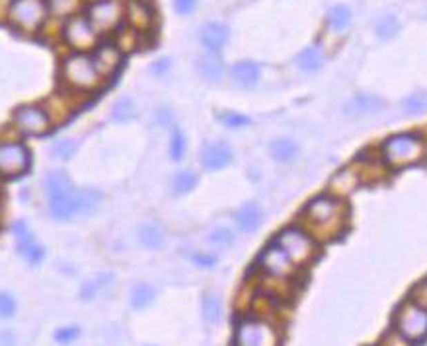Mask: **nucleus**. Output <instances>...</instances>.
Returning a JSON list of instances; mask_svg holds the SVG:
<instances>
[{
  "label": "nucleus",
  "mask_w": 427,
  "mask_h": 346,
  "mask_svg": "<svg viewBox=\"0 0 427 346\" xmlns=\"http://www.w3.org/2000/svg\"><path fill=\"white\" fill-rule=\"evenodd\" d=\"M187 152V136L184 130L175 125L174 129L170 130V144H168V156L172 162H182L186 158Z\"/></svg>",
  "instance_id": "72a5a7b5"
},
{
  "label": "nucleus",
  "mask_w": 427,
  "mask_h": 346,
  "mask_svg": "<svg viewBox=\"0 0 427 346\" xmlns=\"http://www.w3.org/2000/svg\"><path fill=\"white\" fill-rule=\"evenodd\" d=\"M8 22L23 33H37L49 20V10L45 0H10Z\"/></svg>",
  "instance_id": "6e6552de"
},
{
  "label": "nucleus",
  "mask_w": 427,
  "mask_h": 346,
  "mask_svg": "<svg viewBox=\"0 0 427 346\" xmlns=\"http://www.w3.org/2000/svg\"><path fill=\"white\" fill-rule=\"evenodd\" d=\"M232 346H281V333L263 315H242L234 327Z\"/></svg>",
  "instance_id": "423d86ee"
},
{
  "label": "nucleus",
  "mask_w": 427,
  "mask_h": 346,
  "mask_svg": "<svg viewBox=\"0 0 427 346\" xmlns=\"http://www.w3.org/2000/svg\"><path fill=\"white\" fill-rule=\"evenodd\" d=\"M229 26L222 22H207L199 30V41L209 53L219 54L229 41Z\"/></svg>",
  "instance_id": "a211bd4d"
},
{
  "label": "nucleus",
  "mask_w": 427,
  "mask_h": 346,
  "mask_svg": "<svg viewBox=\"0 0 427 346\" xmlns=\"http://www.w3.org/2000/svg\"><path fill=\"white\" fill-rule=\"evenodd\" d=\"M363 179H365V175H363L361 170L357 167V163L345 165L343 170H340V172L330 179L328 193L345 201V196H350L353 191H357V187L363 183Z\"/></svg>",
  "instance_id": "2eb2a0df"
},
{
  "label": "nucleus",
  "mask_w": 427,
  "mask_h": 346,
  "mask_svg": "<svg viewBox=\"0 0 427 346\" xmlns=\"http://www.w3.org/2000/svg\"><path fill=\"white\" fill-rule=\"evenodd\" d=\"M198 72L201 78H205L207 82H217L225 74V65L219 59V54L207 53L198 61Z\"/></svg>",
  "instance_id": "cd10ccee"
},
{
  "label": "nucleus",
  "mask_w": 427,
  "mask_h": 346,
  "mask_svg": "<svg viewBox=\"0 0 427 346\" xmlns=\"http://www.w3.org/2000/svg\"><path fill=\"white\" fill-rule=\"evenodd\" d=\"M350 210L343 199L332 193H320L312 196L301 210V226L307 230L318 243H328L340 238L348 227Z\"/></svg>",
  "instance_id": "f257e3e1"
},
{
  "label": "nucleus",
  "mask_w": 427,
  "mask_h": 346,
  "mask_svg": "<svg viewBox=\"0 0 427 346\" xmlns=\"http://www.w3.org/2000/svg\"><path fill=\"white\" fill-rule=\"evenodd\" d=\"M379 346H412V343H410L404 335H400L395 327H392V329H388V331L381 336Z\"/></svg>",
  "instance_id": "a18cd8bd"
},
{
  "label": "nucleus",
  "mask_w": 427,
  "mask_h": 346,
  "mask_svg": "<svg viewBox=\"0 0 427 346\" xmlns=\"http://www.w3.org/2000/svg\"><path fill=\"white\" fill-rule=\"evenodd\" d=\"M234 160V152L229 142L213 141L205 142L199 150V163L205 172H220L227 170Z\"/></svg>",
  "instance_id": "4468645a"
},
{
  "label": "nucleus",
  "mask_w": 427,
  "mask_h": 346,
  "mask_svg": "<svg viewBox=\"0 0 427 346\" xmlns=\"http://www.w3.org/2000/svg\"><path fill=\"white\" fill-rule=\"evenodd\" d=\"M61 78L68 92L73 94H90L96 92L106 80L99 74L90 53L66 54L61 63Z\"/></svg>",
  "instance_id": "7ed1b4c3"
},
{
  "label": "nucleus",
  "mask_w": 427,
  "mask_h": 346,
  "mask_svg": "<svg viewBox=\"0 0 427 346\" xmlns=\"http://www.w3.org/2000/svg\"><path fill=\"white\" fill-rule=\"evenodd\" d=\"M402 108L406 113L410 115H417V113H424L427 109V96L426 94H412L402 101Z\"/></svg>",
  "instance_id": "79ce46f5"
},
{
  "label": "nucleus",
  "mask_w": 427,
  "mask_h": 346,
  "mask_svg": "<svg viewBox=\"0 0 427 346\" xmlns=\"http://www.w3.org/2000/svg\"><path fill=\"white\" fill-rule=\"evenodd\" d=\"M61 33L63 41L66 47L73 49V53H92L99 45V33L88 22L84 14H75L65 20Z\"/></svg>",
  "instance_id": "9d476101"
},
{
  "label": "nucleus",
  "mask_w": 427,
  "mask_h": 346,
  "mask_svg": "<svg viewBox=\"0 0 427 346\" xmlns=\"http://www.w3.org/2000/svg\"><path fill=\"white\" fill-rule=\"evenodd\" d=\"M209 243L215 247H230L236 239L234 230H230L229 226H217L215 230L209 232Z\"/></svg>",
  "instance_id": "4c0bfd02"
},
{
  "label": "nucleus",
  "mask_w": 427,
  "mask_h": 346,
  "mask_svg": "<svg viewBox=\"0 0 427 346\" xmlns=\"http://www.w3.org/2000/svg\"><path fill=\"white\" fill-rule=\"evenodd\" d=\"M129 302H131L133 309H137V312L151 307L156 302V288L149 282H137L129 294Z\"/></svg>",
  "instance_id": "a878e982"
},
{
  "label": "nucleus",
  "mask_w": 427,
  "mask_h": 346,
  "mask_svg": "<svg viewBox=\"0 0 427 346\" xmlns=\"http://www.w3.org/2000/svg\"><path fill=\"white\" fill-rule=\"evenodd\" d=\"M111 281H113V274H111V272H102L94 281H86L80 286V300H82V302H92L104 288L110 286Z\"/></svg>",
  "instance_id": "473e14b6"
},
{
  "label": "nucleus",
  "mask_w": 427,
  "mask_h": 346,
  "mask_svg": "<svg viewBox=\"0 0 427 346\" xmlns=\"http://www.w3.org/2000/svg\"><path fill=\"white\" fill-rule=\"evenodd\" d=\"M12 234H14V238H16V243L30 241V239L35 238V236H33V230L26 220H16V222L12 224Z\"/></svg>",
  "instance_id": "49530a36"
},
{
  "label": "nucleus",
  "mask_w": 427,
  "mask_h": 346,
  "mask_svg": "<svg viewBox=\"0 0 427 346\" xmlns=\"http://www.w3.org/2000/svg\"><path fill=\"white\" fill-rule=\"evenodd\" d=\"M125 0H90L84 16L99 35L113 33L125 23Z\"/></svg>",
  "instance_id": "1a4fd4ad"
},
{
  "label": "nucleus",
  "mask_w": 427,
  "mask_h": 346,
  "mask_svg": "<svg viewBox=\"0 0 427 346\" xmlns=\"http://www.w3.org/2000/svg\"><path fill=\"white\" fill-rule=\"evenodd\" d=\"M234 224L240 230L242 234H256L263 224V208L258 203H244L234 210Z\"/></svg>",
  "instance_id": "f3484780"
},
{
  "label": "nucleus",
  "mask_w": 427,
  "mask_h": 346,
  "mask_svg": "<svg viewBox=\"0 0 427 346\" xmlns=\"http://www.w3.org/2000/svg\"><path fill=\"white\" fill-rule=\"evenodd\" d=\"M110 119L113 123H120V125L131 123V121L137 119V105H135V101L129 96H123V98L117 99L110 109Z\"/></svg>",
  "instance_id": "7c9ffc66"
},
{
  "label": "nucleus",
  "mask_w": 427,
  "mask_h": 346,
  "mask_svg": "<svg viewBox=\"0 0 427 346\" xmlns=\"http://www.w3.org/2000/svg\"><path fill=\"white\" fill-rule=\"evenodd\" d=\"M16 345V335L12 331H0V346Z\"/></svg>",
  "instance_id": "3c124183"
},
{
  "label": "nucleus",
  "mask_w": 427,
  "mask_h": 346,
  "mask_svg": "<svg viewBox=\"0 0 427 346\" xmlns=\"http://www.w3.org/2000/svg\"><path fill=\"white\" fill-rule=\"evenodd\" d=\"M199 183V175L191 170H180L174 173L172 181H170V191L175 196L189 195Z\"/></svg>",
  "instance_id": "bb28decb"
},
{
  "label": "nucleus",
  "mask_w": 427,
  "mask_h": 346,
  "mask_svg": "<svg viewBox=\"0 0 427 346\" xmlns=\"http://www.w3.org/2000/svg\"><path fill=\"white\" fill-rule=\"evenodd\" d=\"M80 336H82V329H80L78 325H65V327L55 329L53 340H55L57 345L68 346L73 345V343H77Z\"/></svg>",
  "instance_id": "ea45409f"
},
{
  "label": "nucleus",
  "mask_w": 427,
  "mask_h": 346,
  "mask_svg": "<svg viewBox=\"0 0 427 346\" xmlns=\"http://www.w3.org/2000/svg\"><path fill=\"white\" fill-rule=\"evenodd\" d=\"M32 167V150L20 139L0 141V177L14 179Z\"/></svg>",
  "instance_id": "f8f14e48"
},
{
  "label": "nucleus",
  "mask_w": 427,
  "mask_h": 346,
  "mask_svg": "<svg viewBox=\"0 0 427 346\" xmlns=\"http://www.w3.org/2000/svg\"><path fill=\"white\" fill-rule=\"evenodd\" d=\"M199 0H174V12L180 16H187L198 8Z\"/></svg>",
  "instance_id": "09e8293b"
},
{
  "label": "nucleus",
  "mask_w": 427,
  "mask_h": 346,
  "mask_svg": "<svg viewBox=\"0 0 427 346\" xmlns=\"http://www.w3.org/2000/svg\"><path fill=\"white\" fill-rule=\"evenodd\" d=\"M90 54L94 59V65L99 70V74L104 76V80L110 78L121 63V47H117V45H98Z\"/></svg>",
  "instance_id": "aec40b11"
},
{
  "label": "nucleus",
  "mask_w": 427,
  "mask_h": 346,
  "mask_svg": "<svg viewBox=\"0 0 427 346\" xmlns=\"http://www.w3.org/2000/svg\"><path fill=\"white\" fill-rule=\"evenodd\" d=\"M201 315L209 327H217L222 321V300L219 294L209 290L201 296Z\"/></svg>",
  "instance_id": "b1692460"
},
{
  "label": "nucleus",
  "mask_w": 427,
  "mask_h": 346,
  "mask_svg": "<svg viewBox=\"0 0 427 346\" xmlns=\"http://www.w3.org/2000/svg\"><path fill=\"white\" fill-rule=\"evenodd\" d=\"M102 201H104V195L98 189H92V187L77 189L75 187V191H70L68 195L47 201V210H49V216L57 222H73L77 218H86L94 214L102 205Z\"/></svg>",
  "instance_id": "20e7f679"
},
{
  "label": "nucleus",
  "mask_w": 427,
  "mask_h": 346,
  "mask_svg": "<svg viewBox=\"0 0 427 346\" xmlns=\"http://www.w3.org/2000/svg\"><path fill=\"white\" fill-rule=\"evenodd\" d=\"M386 108V101L379 96L372 94H355L353 98H350L343 103V113L348 117L359 119V117H372L377 113H381Z\"/></svg>",
  "instance_id": "dca6fc26"
},
{
  "label": "nucleus",
  "mask_w": 427,
  "mask_h": 346,
  "mask_svg": "<svg viewBox=\"0 0 427 346\" xmlns=\"http://www.w3.org/2000/svg\"><path fill=\"white\" fill-rule=\"evenodd\" d=\"M272 241L283 249L285 253H287V257L293 261V265H295L296 269L308 267L318 257L320 243L301 224L285 226L283 230H279L275 234V238Z\"/></svg>",
  "instance_id": "39448f33"
},
{
  "label": "nucleus",
  "mask_w": 427,
  "mask_h": 346,
  "mask_svg": "<svg viewBox=\"0 0 427 346\" xmlns=\"http://www.w3.org/2000/svg\"><path fill=\"white\" fill-rule=\"evenodd\" d=\"M0 199H2V189H0Z\"/></svg>",
  "instance_id": "603ef678"
},
{
  "label": "nucleus",
  "mask_w": 427,
  "mask_h": 346,
  "mask_svg": "<svg viewBox=\"0 0 427 346\" xmlns=\"http://www.w3.org/2000/svg\"><path fill=\"white\" fill-rule=\"evenodd\" d=\"M412 303H416L419 307L427 309V281L417 282L416 286L410 290V298H408Z\"/></svg>",
  "instance_id": "de8ad7c7"
},
{
  "label": "nucleus",
  "mask_w": 427,
  "mask_h": 346,
  "mask_svg": "<svg viewBox=\"0 0 427 346\" xmlns=\"http://www.w3.org/2000/svg\"><path fill=\"white\" fill-rule=\"evenodd\" d=\"M149 346H156V345H149Z\"/></svg>",
  "instance_id": "864d4df0"
},
{
  "label": "nucleus",
  "mask_w": 427,
  "mask_h": 346,
  "mask_svg": "<svg viewBox=\"0 0 427 346\" xmlns=\"http://www.w3.org/2000/svg\"><path fill=\"white\" fill-rule=\"evenodd\" d=\"M125 22L133 32H146L153 26V10L142 0H129L125 6Z\"/></svg>",
  "instance_id": "412c9836"
},
{
  "label": "nucleus",
  "mask_w": 427,
  "mask_h": 346,
  "mask_svg": "<svg viewBox=\"0 0 427 346\" xmlns=\"http://www.w3.org/2000/svg\"><path fill=\"white\" fill-rule=\"evenodd\" d=\"M70 191H75V183L68 177V173L63 170H53L44 177V193L47 201L61 199V196L68 195Z\"/></svg>",
  "instance_id": "4be33fe9"
},
{
  "label": "nucleus",
  "mask_w": 427,
  "mask_h": 346,
  "mask_svg": "<svg viewBox=\"0 0 427 346\" xmlns=\"http://www.w3.org/2000/svg\"><path fill=\"white\" fill-rule=\"evenodd\" d=\"M374 32L381 39H392L400 32V22L395 14H384L374 22Z\"/></svg>",
  "instance_id": "e433bc0d"
},
{
  "label": "nucleus",
  "mask_w": 427,
  "mask_h": 346,
  "mask_svg": "<svg viewBox=\"0 0 427 346\" xmlns=\"http://www.w3.org/2000/svg\"><path fill=\"white\" fill-rule=\"evenodd\" d=\"M16 249H18V255L22 257L30 267H37L41 265L47 257V249L33 238L30 241H22V243H16Z\"/></svg>",
  "instance_id": "c85d7f7f"
},
{
  "label": "nucleus",
  "mask_w": 427,
  "mask_h": 346,
  "mask_svg": "<svg viewBox=\"0 0 427 346\" xmlns=\"http://www.w3.org/2000/svg\"><path fill=\"white\" fill-rule=\"evenodd\" d=\"M256 269L262 272L263 278L267 281H285L291 282V278L295 276V272L298 271L293 261L287 257L283 249L279 247L277 243L269 241L265 247L260 251L258 259H256Z\"/></svg>",
  "instance_id": "9b49d317"
},
{
  "label": "nucleus",
  "mask_w": 427,
  "mask_h": 346,
  "mask_svg": "<svg viewBox=\"0 0 427 346\" xmlns=\"http://www.w3.org/2000/svg\"><path fill=\"white\" fill-rule=\"evenodd\" d=\"M296 65L303 72H316L324 65V51L316 47V45H310L307 49H303L298 57H296Z\"/></svg>",
  "instance_id": "c756f323"
},
{
  "label": "nucleus",
  "mask_w": 427,
  "mask_h": 346,
  "mask_svg": "<svg viewBox=\"0 0 427 346\" xmlns=\"http://www.w3.org/2000/svg\"><path fill=\"white\" fill-rule=\"evenodd\" d=\"M12 127L22 136H44L55 125L51 109L41 103H23L12 111Z\"/></svg>",
  "instance_id": "0eeeda50"
},
{
  "label": "nucleus",
  "mask_w": 427,
  "mask_h": 346,
  "mask_svg": "<svg viewBox=\"0 0 427 346\" xmlns=\"http://www.w3.org/2000/svg\"><path fill=\"white\" fill-rule=\"evenodd\" d=\"M170 66H172V61L170 59H158V61H154L153 66H151V72H153L154 76H164L168 70H170Z\"/></svg>",
  "instance_id": "8fccbe9b"
},
{
  "label": "nucleus",
  "mask_w": 427,
  "mask_h": 346,
  "mask_svg": "<svg viewBox=\"0 0 427 346\" xmlns=\"http://www.w3.org/2000/svg\"><path fill=\"white\" fill-rule=\"evenodd\" d=\"M154 121L160 129L172 130L178 125L175 123V113L170 108H158L156 109V115H154Z\"/></svg>",
  "instance_id": "c03bdc74"
},
{
  "label": "nucleus",
  "mask_w": 427,
  "mask_h": 346,
  "mask_svg": "<svg viewBox=\"0 0 427 346\" xmlns=\"http://www.w3.org/2000/svg\"><path fill=\"white\" fill-rule=\"evenodd\" d=\"M269 154L275 162L291 163L298 156V144L289 136H279L269 142Z\"/></svg>",
  "instance_id": "393cba45"
},
{
  "label": "nucleus",
  "mask_w": 427,
  "mask_h": 346,
  "mask_svg": "<svg viewBox=\"0 0 427 346\" xmlns=\"http://www.w3.org/2000/svg\"><path fill=\"white\" fill-rule=\"evenodd\" d=\"M395 329L410 343H421L427 338V309L406 300L395 312Z\"/></svg>",
  "instance_id": "ddd939ff"
},
{
  "label": "nucleus",
  "mask_w": 427,
  "mask_h": 346,
  "mask_svg": "<svg viewBox=\"0 0 427 346\" xmlns=\"http://www.w3.org/2000/svg\"><path fill=\"white\" fill-rule=\"evenodd\" d=\"M189 261L199 267V269H215L219 265V257L215 253H207V251H193L189 253Z\"/></svg>",
  "instance_id": "a19ab883"
},
{
  "label": "nucleus",
  "mask_w": 427,
  "mask_h": 346,
  "mask_svg": "<svg viewBox=\"0 0 427 346\" xmlns=\"http://www.w3.org/2000/svg\"><path fill=\"white\" fill-rule=\"evenodd\" d=\"M18 314V302L10 292H0V319H12Z\"/></svg>",
  "instance_id": "37998d69"
},
{
  "label": "nucleus",
  "mask_w": 427,
  "mask_h": 346,
  "mask_svg": "<svg viewBox=\"0 0 427 346\" xmlns=\"http://www.w3.org/2000/svg\"><path fill=\"white\" fill-rule=\"evenodd\" d=\"M230 74H232V80H234L238 86L252 88L260 82L262 68H260L258 63H254V61H238V63L232 65Z\"/></svg>",
  "instance_id": "5701e85b"
},
{
  "label": "nucleus",
  "mask_w": 427,
  "mask_h": 346,
  "mask_svg": "<svg viewBox=\"0 0 427 346\" xmlns=\"http://www.w3.org/2000/svg\"><path fill=\"white\" fill-rule=\"evenodd\" d=\"M139 243L149 251H160L164 249L166 241H168V232L162 222L158 220H146L139 226Z\"/></svg>",
  "instance_id": "6ab92c4d"
},
{
  "label": "nucleus",
  "mask_w": 427,
  "mask_h": 346,
  "mask_svg": "<svg viewBox=\"0 0 427 346\" xmlns=\"http://www.w3.org/2000/svg\"><path fill=\"white\" fill-rule=\"evenodd\" d=\"M45 2H47L49 18H57L61 22H65L70 16L78 14L80 4H82V0H45Z\"/></svg>",
  "instance_id": "2f4dec72"
},
{
  "label": "nucleus",
  "mask_w": 427,
  "mask_h": 346,
  "mask_svg": "<svg viewBox=\"0 0 427 346\" xmlns=\"http://www.w3.org/2000/svg\"><path fill=\"white\" fill-rule=\"evenodd\" d=\"M328 23L332 30L343 32V30L351 23L350 6H345V4H336V6H332L328 12Z\"/></svg>",
  "instance_id": "f704fd0d"
},
{
  "label": "nucleus",
  "mask_w": 427,
  "mask_h": 346,
  "mask_svg": "<svg viewBox=\"0 0 427 346\" xmlns=\"http://www.w3.org/2000/svg\"><path fill=\"white\" fill-rule=\"evenodd\" d=\"M381 162L388 167H408L419 163L427 154V141L419 132L392 134L381 144Z\"/></svg>",
  "instance_id": "f03ea898"
},
{
  "label": "nucleus",
  "mask_w": 427,
  "mask_h": 346,
  "mask_svg": "<svg viewBox=\"0 0 427 346\" xmlns=\"http://www.w3.org/2000/svg\"><path fill=\"white\" fill-rule=\"evenodd\" d=\"M219 121L230 130H240L252 125V119L244 113H238V111H225L219 115Z\"/></svg>",
  "instance_id": "58836bf2"
},
{
  "label": "nucleus",
  "mask_w": 427,
  "mask_h": 346,
  "mask_svg": "<svg viewBox=\"0 0 427 346\" xmlns=\"http://www.w3.org/2000/svg\"><path fill=\"white\" fill-rule=\"evenodd\" d=\"M77 150L78 141L73 139V136H63V139L53 142V146H51V154L55 156L57 160H61V162H68L77 154Z\"/></svg>",
  "instance_id": "c9c22d12"
}]
</instances>
